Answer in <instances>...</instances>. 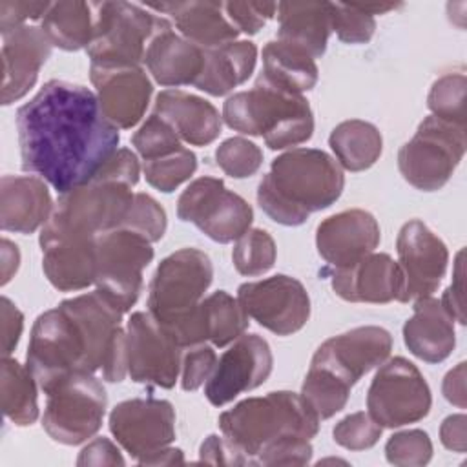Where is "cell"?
<instances>
[{"instance_id": "1", "label": "cell", "mask_w": 467, "mask_h": 467, "mask_svg": "<svg viewBox=\"0 0 467 467\" xmlns=\"http://www.w3.org/2000/svg\"><path fill=\"white\" fill-rule=\"evenodd\" d=\"M22 170L66 193L91 181L119 150L120 135L82 84L49 80L18 108Z\"/></svg>"}, {"instance_id": "2", "label": "cell", "mask_w": 467, "mask_h": 467, "mask_svg": "<svg viewBox=\"0 0 467 467\" xmlns=\"http://www.w3.org/2000/svg\"><path fill=\"white\" fill-rule=\"evenodd\" d=\"M26 367L44 392L75 372L102 370L106 381H122L128 376L122 312L99 290L64 299L36 317Z\"/></svg>"}, {"instance_id": "3", "label": "cell", "mask_w": 467, "mask_h": 467, "mask_svg": "<svg viewBox=\"0 0 467 467\" xmlns=\"http://www.w3.org/2000/svg\"><path fill=\"white\" fill-rule=\"evenodd\" d=\"M345 188L339 162L323 150L292 148L277 155L257 186L261 210L277 224L299 226L334 204Z\"/></svg>"}, {"instance_id": "4", "label": "cell", "mask_w": 467, "mask_h": 467, "mask_svg": "<svg viewBox=\"0 0 467 467\" xmlns=\"http://www.w3.org/2000/svg\"><path fill=\"white\" fill-rule=\"evenodd\" d=\"M139 175L137 155L119 148L91 181L58 195L47 221L89 237L120 228L133 204Z\"/></svg>"}, {"instance_id": "5", "label": "cell", "mask_w": 467, "mask_h": 467, "mask_svg": "<svg viewBox=\"0 0 467 467\" xmlns=\"http://www.w3.org/2000/svg\"><path fill=\"white\" fill-rule=\"evenodd\" d=\"M319 418L301 398L290 390H274L246 398L219 416V429L226 441L254 465L255 456L268 445L297 436L312 440L319 431Z\"/></svg>"}, {"instance_id": "6", "label": "cell", "mask_w": 467, "mask_h": 467, "mask_svg": "<svg viewBox=\"0 0 467 467\" xmlns=\"http://www.w3.org/2000/svg\"><path fill=\"white\" fill-rule=\"evenodd\" d=\"M223 120L234 131L263 137L270 150L306 142L314 133V113L303 95L283 89L261 73L248 91L228 97Z\"/></svg>"}, {"instance_id": "7", "label": "cell", "mask_w": 467, "mask_h": 467, "mask_svg": "<svg viewBox=\"0 0 467 467\" xmlns=\"http://www.w3.org/2000/svg\"><path fill=\"white\" fill-rule=\"evenodd\" d=\"M95 13L93 36L86 53L91 66L126 67L144 62L151 38L171 24L148 7L131 2H91Z\"/></svg>"}, {"instance_id": "8", "label": "cell", "mask_w": 467, "mask_h": 467, "mask_svg": "<svg viewBox=\"0 0 467 467\" xmlns=\"http://www.w3.org/2000/svg\"><path fill=\"white\" fill-rule=\"evenodd\" d=\"M213 265L199 248H181L166 255L150 283L148 312L166 328L184 323L212 285Z\"/></svg>"}, {"instance_id": "9", "label": "cell", "mask_w": 467, "mask_h": 467, "mask_svg": "<svg viewBox=\"0 0 467 467\" xmlns=\"http://www.w3.org/2000/svg\"><path fill=\"white\" fill-rule=\"evenodd\" d=\"M465 148V126L429 115L420 122L414 137L400 148V173L416 190L436 192L449 182Z\"/></svg>"}, {"instance_id": "10", "label": "cell", "mask_w": 467, "mask_h": 467, "mask_svg": "<svg viewBox=\"0 0 467 467\" xmlns=\"http://www.w3.org/2000/svg\"><path fill=\"white\" fill-rule=\"evenodd\" d=\"M46 396L42 427L53 441L80 445L102 427L108 394L95 374H69L46 390Z\"/></svg>"}, {"instance_id": "11", "label": "cell", "mask_w": 467, "mask_h": 467, "mask_svg": "<svg viewBox=\"0 0 467 467\" xmlns=\"http://www.w3.org/2000/svg\"><path fill=\"white\" fill-rule=\"evenodd\" d=\"M153 243L128 228H115L95 239V286L122 314L142 292V272L151 263Z\"/></svg>"}, {"instance_id": "12", "label": "cell", "mask_w": 467, "mask_h": 467, "mask_svg": "<svg viewBox=\"0 0 467 467\" xmlns=\"http://www.w3.org/2000/svg\"><path fill=\"white\" fill-rule=\"evenodd\" d=\"M431 405L429 383L420 368L401 356L381 363L367 392V412L387 429L423 420Z\"/></svg>"}, {"instance_id": "13", "label": "cell", "mask_w": 467, "mask_h": 467, "mask_svg": "<svg viewBox=\"0 0 467 467\" xmlns=\"http://www.w3.org/2000/svg\"><path fill=\"white\" fill-rule=\"evenodd\" d=\"M177 217L195 224L212 241L226 244L237 241L250 228L254 210L221 179L202 175L179 195Z\"/></svg>"}, {"instance_id": "14", "label": "cell", "mask_w": 467, "mask_h": 467, "mask_svg": "<svg viewBox=\"0 0 467 467\" xmlns=\"http://www.w3.org/2000/svg\"><path fill=\"white\" fill-rule=\"evenodd\" d=\"M182 347L150 314L135 312L126 323L128 376L135 383L171 389L179 379Z\"/></svg>"}, {"instance_id": "15", "label": "cell", "mask_w": 467, "mask_h": 467, "mask_svg": "<svg viewBox=\"0 0 467 467\" xmlns=\"http://www.w3.org/2000/svg\"><path fill=\"white\" fill-rule=\"evenodd\" d=\"M237 301L263 328L277 336L299 332L310 317V296L296 277L275 274L237 288Z\"/></svg>"}, {"instance_id": "16", "label": "cell", "mask_w": 467, "mask_h": 467, "mask_svg": "<svg viewBox=\"0 0 467 467\" xmlns=\"http://www.w3.org/2000/svg\"><path fill=\"white\" fill-rule=\"evenodd\" d=\"M109 431L131 458H142L175 440V409L168 400L133 398L117 403L109 412Z\"/></svg>"}, {"instance_id": "17", "label": "cell", "mask_w": 467, "mask_h": 467, "mask_svg": "<svg viewBox=\"0 0 467 467\" xmlns=\"http://www.w3.org/2000/svg\"><path fill=\"white\" fill-rule=\"evenodd\" d=\"M398 265L403 275L400 303L432 296L449 265L447 244L420 219L407 221L396 239Z\"/></svg>"}, {"instance_id": "18", "label": "cell", "mask_w": 467, "mask_h": 467, "mask_svg": "<svg viewBox=\"0 0 467 467\" xmlns=\"http://www.w3.org/2000/svg\"><path fill=\"white\" fill-rule=\"evenodd\" d=\"M272 367L274 356L268 341L259 334H243L215 363L206 381L204 396L212 405L223 407L239 394L263 385Z\"/></svg>"}, {"instance_id": "19", "label": "cell", "mask_w": 467, "mask_h": 467, "mask_svg": "<svg viewBox=\"0 0 467 467\" xmlns=\"http://www.w3.org/2000/svg\"><path fill=\"white\" fill-rule=\"evenodd\" d=\"M390 350V332L383 327L365 325L323 341L314 352L310 365L336 374L352 387L374 367L387 361Z\"/></svg>"}, {"instance_id": "20", "label": "cell", "mask_w": 467, "mask_h": 467, "mask_svg": "<svg viewBox=\"0 0 467 467\" xmlns=\"http://www.w3.org/2000/svg\"><path fill=\"white\" fill-rule=\"evenodd\" d=\"M95 239L49 221L42 226V270L57 290L78 292L95 283Z\"/></svg>"}, {"instance_id": "21", "label": "cell", "mask_w": 467, "mask_h": 467, "mask_svg": "<svg viewBox=\"0 0 467 467\" xmlns=\"http://www.w3.org/2000/svg\"><path fill=\"white\" fill-rule=\"evenodd\" d=\"M89 78L104 117L119 130L140 122L153 93V84L140 66H89Z\"/></svg>"}, {"instance_id": "22", "label": "cell", "mask_w": 467, "mask_h": 467, "mask_svg": "<svg viewBox=\"0 0 467 467\" xmlns=\"http://www.w3.org/2000/svg\"><path fill=\"white\" fill-rule=\"evenodd\" d=\"M381 230L376 217L361 208L343 210L323 219L316 228L317 254L334 268H345L379 244Z\"/></svg>"}, {"instance_id": "23", "label": "cell", "mask_w": 467, "mask_h": 467, "mask_svg": "<svg viewBox=\"0 0 467 467\" xmlns=\"http://www.w3.org/2000/svg\"><path fill=\"white\" fill-rule=\"evenodd\" d=\"M53 44L38 26H20L2 35V104L24 99L36 84Z\"/></svg>"}, {"instance_id": "24", "label": "cell", "mask_w": 467, "mask_h": 467, "mask_svg": "<svg viewBox=\"0 0 467 467\" xmlns=\"http://www.w3.org/2000/svg\"><path fill=\"white\" fill-rule=\"evenodd\" d=\"M401 288L400 265L383 252H372L358 263L332 272V290L350 303L385 305L398 301Z\"/></svg>"}, {"instance_id": "25", "label": "cell", "mask_w": 467, "mask_h": 467, "mask_svg": "<svg viewBox=\"0 0 467 467\" xmlns=\"http://www.w3.org/2000/svg\"><path fill=\"white\" fill-rule=\"evenodd\" d=\"M248 314L228 292L217 290L204 297L197 310L177 330L175 337L182 348L210 341L213 347H226L248 328Z\"/></svg>"}, {"instance_id": "26", "label": "cell", "mask_w": 467, "mask_h": 467, "mask_svg": "<svg viewBox=\"0 0 467 467\" xmlns=\"http://www.w3.org/2000/svg\"><path fill=\"white\" fill-rule=\"evenodd\" d=\"M47 182L36 175H4L0 181V228L33 234L53 213Z\"/></svg>"}, {"instance_id": "27", "label": "cell", "mask_w": 467, "mask_h": 467, "mask_svg": "<svg viewBox=\"0 0 467 467\" xmlns=\"http://www.w3.org/2000/svg\"><path fill=\"white\" fill-rule=\"evenodd\" d=\"M153 113L164 119L181 140L208 146L221 135L223 117L212 102L182 89H162L155 97Z\"/></svg>"}, {"instance_id": "28", "label": "cell", "mask_w": 467, "mask_h": 467, "mask_svg": "<svg viewBox=\"0 0 467 467\" xmlns=\"http://www.w3.org/2000/svg\"><path fill=\"white\" fill-rule=\"evenodd\" d=\"M414 314L403 325V341L410 354L427 363H441L456 345L452 316L441 301L427 296L414 301Z\"/></svg>"}, {"instance_id": "29", "label": "cell", "mask_w": 467, "mask_h": 467, "mask_svg": "<svg viewBox=\"0 0 467 467\" xmlns=\"http://www.w3.org/2000/svg\"><path fill=\"white\" fill-rule=\"evenodd\" d=\"M144 64L153 80L166 88L195 84L204 66V49L171 27L157 33L146 47Z\"/></svg>"}, {"instance_id": "30", "label": "cell", "mask_w": 467, "mask_h": 467, "mask_svg": "<svg viewBox=\"0 0 467 467\" xmlns=\"http://www.w3.org/2000/svg\"><path fill=\"white\" fill-rule=\"evenodd\" d=\"M146 7L171 15L181 35L202 49L224 46L239 35L224 13L223 2H161L146 4Z\"/></svg>"}, {"instance_id": "31", "label": "cell", "mask_w": 467, "mask_h": 467, "mask_svg": "<svg viewBox=\"0 0 467 467\" xmlns=\"http://www.w3.org/2000/svg\"><path fill=\"white\" fill-rule=\"evenodd\" d=\"M277 40L306 51L314 60L327 51L332 33L330 2H279Z\"/></svg>"}, {"instance_id": "32", "label": "cell", "mask_w": 467, "mask_h": 467, "mask_svg": "<svg viewBox=\"0 0 467 467\" xmlns=\"http://www.w3.org/2000/svg\"><path fill=\"white\" fill-rule=\"evenodd\" d=\"M255 62L257 46L250 40L204 49V66L193 86L212 97H223L252 77Z\"/></svg>"}, {"instance_id": "33", "label": "cell", "mask_w": 467, "mask_h": 467, "mask_svg": "<svg viewBox=\"0 0 467 467\" xmlns=\"http://www.w3.org/2000/svg\"><path fill=\"white\" fill-rule=\"evenodd\" d=\"M261 75L283 89L303 95L317 84L319 69L306 51L275 38L263 47Z\"/></svg>"}, {"instance_id": "34", "label": "cell", "mask_w": 467, "mask_h": 467, "mask_svg": "<svg viewBox=\"0 0 467 467\" xmlns=\"http://www.w3.org/2000/svg\"><path fill=\"white\" fill-rule=\"evenodd\" d=\"M328 146L334 151L341 168L348 171H363L376 164L383 151V137L379 130L361 119L339 122L328 137Z\"/></svg>"}, {"instance_id": "35", "label": "cell", "mask_w": 467, "mask_h": 467, "mask_svg": "<svg viewBox=\"0 0 467 467\" xmlns=\"http://www.w3.org/2000/svg\"><path fill=\"white\" fill-rule=\"evenodd\" d=\"M95 13L91 2H53L42 18V29L51 44L64 51L89 46Z\"/></svg>"}, {"instance_id": "36", "label": "cell", "mask_w": 467, "mask_h": 467, "mask_svg": "<svg viewBox=\"0 0 467 467\" xmlns=\"http://www.w3.org/2000/svg\"><path fill=\"white\" fill-rule=\"evenodd\" d=\"M0 378L4 416L18 427L33 425L38 418V381L31 370L13 358H4Z\"/></svg>"}, {"instance_id": "37", "label": "cell", "mask_w": 467, "mask_h": 467, "mask_svg": "<svg viewBox=\"0 0 467 467\" xmlns=\"http://www.w3.org/2000/svg\"><path fill=\"white\" fill-rule=\"evenodd\" d=\"M350 389L352 387L339 379L336 374L310 365L301 385V398L308 403L319 420H328L345 409Z\"/></svg>"}, {"instance_id": "38", "label": "cell", "mask_w": 467, "mask_h": 467, "mask_svg": "<svg viewBox=\"0 0 467 467\" xmlns=\"http://www.w3.org/2000/svg\"><path fill=\"white\" fill-rule=\"evenodd\" d=\"M277 248L274 237L263 228H248L234 244L232 259L241 275H261L275 263Z\"/></svg>"}, {"instance_id": "39", "label": "cell", "mask_w": 467, "mask_h": 467, "mask_svg": "<svg viewBox=\"0 0 467 467\" xmlns=\"http://www.w3.org/2000/svg\"><path fill=\"white\" fill-rule=\"evenodd\" d=\"M465 73L451 71L438 77L429 91L427 106L434 117L465 126Z\"/></svg>"}, {"instance_id": "40", "label": "cell", "mask_w": 467, "mask_h": 467, "mask_svg": "<svg viewBox=\"0 0 467 467\" xmlns=\"http://www.w3.org/2000/svg\"><path fill=\"white\" fill-rule=\"evenodd\" d=\"M197 170V157L192 150L181 148L170 155L144 161L142 171L146 182L159 192L171 193L186 182Z\"/></svg>"}, {"instance_id": "41", "label": "cell", "mask_w": 467, "mask_h": 467, "mask_svg": "<svg viewBox=\"0 0 467 467\" xmlns=\"http://www.w3.org/2000/svg\"><path fill=\"white\" fill-rule=\"evenodd\" d=\"M215 162L226 175L246 179L259 171L263 164V150L244 137H230L217 146Z\"/></svg>"}, {"instance_id": "42", "label": "cell", "mask_w": 467, "mask_h": 467, "mask_svg": "<svg viewBox=\"0 0 467 467\" xmlns=\"http://www.w3.org/2000/svg\"><path fill=\"white\" fill-rule=\"evenodd\" d=\"M385 456L398 467H421L432 458V441L421 429L400 431L387 440Z\"/></svg>"}, {"instance_id": "43", "label": "cell", "mask_w": 467, "mask_h": 467, "mask_svg": "<svg viewBox=\"0 0 467 467\" xmlns=\"http://www.w3.org/2000/svg\"><path fill=\"white\" fill-rule=\"evenodd\" d=\"M131 144L144 161L159 159L181 150V139L175 130L159 115L151 113L133 133Z\"/></svg>"}, {"instance_id": "44", "label": "cell", "mask_w": 467, "mask_h": 467, "mask_svg": "<svg viewBox=\"0 0 467 467\" xmlns=\"http://www.w3.org/2000/svg\"><path fill=\"white\" fill-rule=\"evenodd\" d=\"M383 427L365 410L352 412L339 420L332 431L334 441L348 451H365L378 443Z\"/></svg>"}, {"instance_id": "45", "label": "cell", "mask_w": 467, "mask_h": 467, "mask_svg": "<svg viewBox=\"0 0 467 467\" xmlns=\"http://www.w3.org/2000/svg\"><path fill=\"white\" fill-rule=\"evenodd\" d=\"M168 226L164 208L148 193H135L130 213L120 228H128L131 232L140 234L150 243H157L162 239Z\"/></svg>"}, {"instance_id": "46", "label": "cell", "mask_w": 467, "mask_h": 467, "mask_svg": "<svg viewBox=\"0 0 467 467\" xmlns=\"http://www.w3.org/2000/svg\"><path fill=\"white\" fill-rule=\"evenodd\" d=\"M332 4V31L345 44H367L374 31L376 20L372 15L356 7V4Z\"/></svg>"}, {"instance_id": "47", "label": "cell", "mask_w": 467, "mask_h": 467, "mask_svg": "<svg viewBox=\"0 0 467 467\" xmlns=\"http://www.w3.org/2000/svg\"><path fill=\"white\" fill-rule=\"evenodd\" d=\"M228 20L239 33L255 35L263 26L275 16V2H223Z\"/></svg>"}, {"instance_id": "48", "label": "cell", "mask_w": 467, "mask_h": 467, "mask_svg": "<svg viewBox=\"0 0 467 467\" xmlns=\"http://www.w3.org/2000/svg\"><path fill=\"white\" fill-rule=\"evenodd\" d=\"M217 363L213 347L201 343L188 347L181 363V387L182 390H197L212 376Z\"/></svg>"}, {"instance_id": "49", "label": "cell", "mask_w": 467, "mask_h": 467, "mask_svg": "<svg viewBox=\"0 0 467 467\" xmlns=\"http://www.w3.org/2000/svg\"><path fill=\"white\" fill-rule=\"evenodd\" d=\"M312 460L310 440L290 436L265 447L254 465H306Z\"/></svg>"}, {"instance_id": "50", "label": "cell", "mask_w": 467, "mask_h": 467, "mask_svg": "<svg viewBox=\"0 0 467 467\" xmlns=\"http://www.w3.org/2000/svg\"><path fill=\"white\" fill-rule=\"evenodd\" d=\"M49 2H18V0H2L0 2V33L13 31L20 26H26L27 20L44 18L49 9Z\"/></svg>"}, {"instance_id": "51", "label": "cell", "mask_w": 467, "mask_h": 467, "mask_svg": "<svg viewBox=\"0 0 467 467\" xmlns=\"http://www.w3.org/2000/svg\"><path fill=\"white\" fill-rule=\"evenodd\" d=\"M0 314H2V354L4 358H9L20 341V336L24 330V314L5 296H2L0 299Z\"/></svg>"}, {"instance_id": "52", "label": "cell", "mask_w": 467, "mask_h": 467, "mask_svg": "<svg viewBox=\"0 0 467 467\" xmlns=\"http://www.w3.org/2000/svg\"><path fill=\"white\" fill-rule=\"evenodd\" d=\"M199 460L204 463H221V465H246L243 456L226 441L221 434H210L199 447Z\"/></svg>"}, {"instance_id": "53", "label": "cell", "mask_w": 467, "mask_h": 467, "mask_svg": "<svg viewBox=\"0 0 467 467\" xmlns=\"http://www.w3.org/2000/svg\"><path fill=\"white\" fill-rule=\"evenodd\" d=\"M119 447L108 438H95L78 454L77 465H124Z\"/></svg>"}, {"instance_id": "54", "label": "cell", "mask_w": 467, "mask_h": 467, "mask_svg": "<svg viewBox=\"0 0 467 467\" xmlns=\"http://www.w3.org/2000/svg\"><path fill=\"white\" fill-rule=\"evenodd\" d=\"M463 250L458 252L456 255V265H454V274H452V283L445 288L441 296V305L443 308L452 316L454 321L460 325H465V314H463Z\"/></svg>"}, {"instance_id": "55", "label": "cell", "mask_w": 467, "mask_h": 467, "mask_svg": "<svg viewBox=\"0 0 467 467\" xmlns=\"http://www.w3.org/2000/svg\"><path fill=\"white\" fill-rule=\"evenodd\" d=\"M467 416L463 412L447 416L440 425V440L445 449L454 452H465L467 438H465Z\"/></svg>"}, {"instance_id": "56", "label": "cell", "mask_w": 467, "mask_h": 467, "mask_svg": "<svg viewBox=\"0 0 467 467\" xmlns=\"http://www.w3.org/2000/svg\"><path fill=\"white\" fill-rule=\"evenodd\" d=\"M441 392L445 396V400L460 409H465L467 401H465V361L458 363L454 368H451L445 378H443V385H441Z\"/></svg>"}, {"instance_id": "57", "label": "cell", "mask_w": 467, "mask_h": 467, "mask_svg": "<svg viewBox=\"0 0 467 467\" xmlns=\"http://www.w3.org/2000/svg\"><path fill=\"white\" fill-rule=\"evenodd\" d=\"M0 254H2V281L0 283L4 286L11 281V277L16 274V270L20 266V250L13 241L4 237L0 243Z\"/></svg>"}, {"instance_id": "58", "label": "cell", "mask_w": 467, "mask_h": 467, "mask_svg": "<svg viewBox=\"0 0 467 467\" xmlns=\"http://www.w3.org/2000/svg\"><path fill=\"white\" fill-rule=\"evenodd\" d=\"M182 462H184L182 451L168 445V447L142 458L139 463L140 465H173V463H182Z\"/></svg>"}, {"instance_id": "59", "label": "cell", "mask_w": 467, "mask_h": 467, "mask_svg": "<svg viewBox=\"0 0 467 467\" xmlns=\"http://www.w3.org/2000/svg\"><path fill=\"white\" fill-rule=\"evenodd\" d=\"M401 4H356V7L358 9H361V11H365V13H368V15H383V13H389V11H392V9H396V7H400Z\"/></svg>"}]
</instances>
